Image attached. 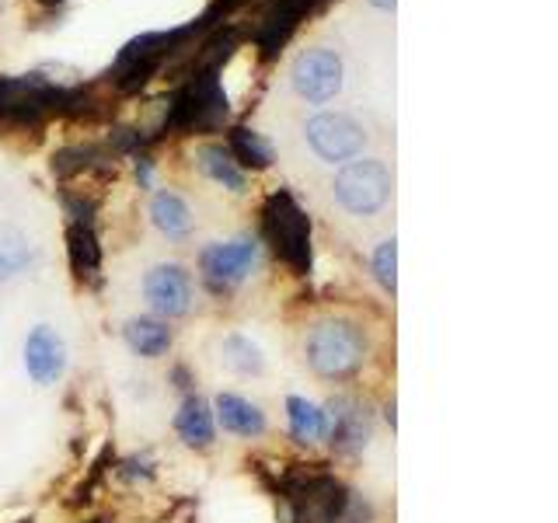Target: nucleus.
Masks as SVG:
<instances>
[{
    "label": "nucleus",
    "mask_w": 558,
    "mask_h": 523,
    "mask_svg": "<svg viewBox=\"0 0 558 523\" xmlns=\"http://www.w3.org/2000/svg\"><path fill=\"white\" fill-rule=\"evenodd\" d=\"M388 353V328L356 304H322L290 328V356L307 380L328 391H356Z\"/></svg>",
    "instance_id": "obj_1"
},
{
    "label": "nucleus",
    "mask_w": 558,
    "mask_h": 523,
    "mask_svg": "<svg viewBox=\"0 0 558 523\" xmlns=\"http://www.w3.org/2000/svg\"><path fill=\"white\" fill-rule=\"evenodd\" d=\"M331 203L342 217L371 220L395 203V171L380 157H353L331 174Z\"/></svg>",
    "instance_id": "obj_2"
},
{
    "label": "nucleus",
    "mask_w": 558,
    "mask_h": 523,
    "mask_svg": "<svg viewBox=\"0 0 558 523\" xmlns=\"http://www.w3.org/2000/svg\"><path fill=\"white\" fill-rule=\"evenodd\" d=\"M140 296H144L147 314L161 318L168 325L185 321L199 304V287L196 276L182 262H157L140 279Z\"/></svg>",
    "instance_id": "obj_3"
},
{
    "label": "nucleus",
    "mask_w": 558,
    "mask_h": 523,
    "mask_svg": "<svg viewBox=\"0 0 558 523\" xmlns=\"http://www.w3.org/2000/svg\"><path fill=\"white\" fill-rule=\"evenodd\" d=\"M304 139L318 161L339 168L353 161V157H363L366 144H371V133H366L360 119L345 112H318L304 122Z\"/></svg>",
    "instance_id": "obj_4"
},
{
    "label": "nucleus",
    "mask_w": 558,
    "mask_h": 523,
    "mask_svg": "<svg viewBox=\"0 0 558 523\" xmlns=\"http://www.w3.org/2000/svg\"><path fill=\"white\" fill-rule=\"evenodd\" d=\"M262 258V244L248 234L231 238V241H217L203 248L199 255V272H203V283L217 293L227 290H238L244 279H248Z\"/></svg>",
    "instance_id": "obj_5"
},
{
    "label": "nucleus",
    "mask_w": 558,
    "mask_h": 523,
    "mask_svg": "<svg viewBox=\"0 0 558 523\" xmlns=\"http://www.w3.org/2000/svg\"><path fill=\"white\" fill-rule=\"evenodd\" d=\"M293 92L311 105H325L342 92V60L336 49L311 46L293 60Z\"/></svg>",
    "instance_id": "obj_6"
},
{
    "label": "nucleus",
    "mask_w": 558,
    "mask_h": 523,
    "mask_svg": "<svg viewBox=\"0 0 558 523\" xmlns=\"http://www.w3.org/2000/svg\"><path fill=\"white\" fill-rule=\"evenodd\" d=\"M22 360H25V374L32 377V384H39V388H57L66 374V363H70L66 339L52 325H35L25 336Z\"/></svg>",
    "instance_id": "obj_7"
},
{
    "label": "nucleus",
    "mask_w": 558,
    "mask_h": 523,
    "mask_svg": "<svg viewBox=\"0 0 558 523\" xmlns=\"http://www.w3.org/2000/svg\"><path fill=\"white\" fill-rule=\"evenodd\" d=\"M209 412H214V423L220 433L234 436V440H266L269 436V415L266 409L252 401L241 391H217L209 401Z\"/></svg>",
    "instance_id": "obj_8"
},
{
    "label": "nucleus",
    "mask_w": 558,
    "mask_h": 523,
    "mask_svg": "<svg viewBox=\"0 0 558 523\" xmlns=\"http://www.w3.org/2000/svg\"><path fill=\"white\" fill-rule=\"evenodd\" d=\"M374 433V412L356 391H342L328 405V443L339 450H360Z\"/></svg>",
    "instance_id": "obj_9"
},
{
    "label": "nucleus",
    "mask_w": 558,
    "mask_h": 523,
    "mask_svg": "<svg viewBox=\"0 0 558 523\" xmlns=\"http://www.w3.org/2000/svg\"><path fill=\"white\" fill-rule=\"evenodd\" d=\"M122 339H126L133 356L161 360V356L171 353V345H174V325L154 318V314H140V318L126 321V328H122Z\"/></svg>",
    "instance_id": "obj_10"
},
{
    "label": "nucleus",
    "mask_w": 558,
    "mask_h": 523,
    "mask_svg": "<svg viewBox=\"0 0 558 523\" xmlns=\"http://www.w3.org/2000/svg\"><path fill=\"white\" fill-rule=\"evenodd\" d=\"M150 223L168 241H185V238H192V231H196V214H192V206L179 196V192L161 188L150 196Z\"/></svg>",
    "instance_id": "obj_11"
},
{
    "label": "nucleus",
    "mask_w": 558,
    "mask_h": 523,
    "mask_svg": "<svg viewBox=\"0 0 558 523\" xmlns=\"http://www.w3.org/2000/svg\"><path fill=\"white\" fill-rule=\"evenodd\" d=\"M217 360L223 370H231L238 377H266V356H262V349L248 336H238V331L220 339Z\"/></svg>",
    "instance_id": "obj_12"
},
{
    "label": "nucleus",
    "mask_w": 558,
    "mask_h": 523,
    "mask_svg": "<svg viewBox=\"0 0 558 523\" xmlns=\"http://www.w3.org/2000/svg\"><path fill=\"white\" fill-rule=\"evenodd\" d=\"M287 418H290V436L296 443H322L328 440V409L314 405L307 398H290L287 401Z\"/></svg>",
    "instance_id": "obj_13"
},
{
    "label": "nucleus",
    "mask_w": 558,
    "mask_h": 523,
    "mask_svg": "<svg viewBox=\"0 0 558 523\" xmlns=\"http://www.w3.org/2000/svg\"><path fill=\"white\" fill-rule=\"evenodd\" d=\"M174 429L189 443V447H199L206 450L209 443L217 440V423H214V412L203 398H189L185 405L179 409V418H174Z\"/></svg>",
    "instance_id": "obj_14"
},
{
    "label": "nucleus",
    "mask_w": 558,
    "mask_h": 523,
    "mask_svg": "<svg viewBox=\"0 0 558 523\" xmlns=\"http://www.w3.org/2000/svg\"><path fill=\"white\" fill-rule=\"evenodd\" d=\"M199 168L209 174L214 182H220V185H227L231 192H244V171L238 168V157L227 150V147H220V144H206V147H199Z\"/></svg>",
    "instance_id": "obj_15"
},
{
    "label": "nucleus",
    "mask_w": 558,
    "mask_h": 523,
    "mask_svg": "<svg viewBox=\"0 0 558 523\" xmlns=\"http://www.w3.org/2000/svg\"><path fill=\"white\" fill-rule=\"evenodd\" d=\"M35 258H39V252H35V244L25 234H4L0 238V283H11V279L28 272Z\"/></svg>",
    "instance_id": "obj_16"
},
{
    "label": "nucleus",
    "mask_w": 558,
    "mask_h": 523,
    "mask_svg": "<svg viewBox=\"0 0 558 523\" xmlns=\"http://www.w3.org/2000/svg\"><path fill=\"white\" fill-rule=\"evenodd\" d=\"M371 276L374 283L384 290V296H398V241L391 238H380L374 248H371Z\"/></svg>",
    "instance_id": "obj_17"
},
{
    "label": "nucleus",
    "mask_w": 558,
    "mask_h": 523,
    "mask_svg": "<svg viewBox=\"0 0 558 523\" xmlns=\"http://www.w3.org/2000/svg\"><path fill=\"white\" fill-rule=\"evenodd\" d=\"M238 147L248 150L255 157V165H269V157H272V150L266 147V139H262L258 133H252V130H238Z\"/></svg>",
    "instance_id": "obj_18"
},
{
    "label": "nucleus",
    "mask_w": 558,
    "mask_h": 523,
    "mask_svg": "<svg viewBox=\"0 0 558 523\" xmlns=\"http://www.w3.org/2000/svg\"><path fill=\"white\" fill-rule=\"evenodd\" d=\"M371 4H374V8H380V11H395L398 0H371Z\"/></svg>",
    "instance_id": "obj_19"
},
{
    "label": "nucleus",
    "mask_w": 558,
    "mask_h": 523,
    "mask_svg": "<svg viewBox=\"0 0 558 523\" xmlns=\"http://www.w3.org/2000/svg\"><path fill=\"white\" fill-rule=\"evenodd\" d=\"M49 4H57V0H49Z\"/></svg>",
    "instance_id": "obj_20"
}]
</instances>
